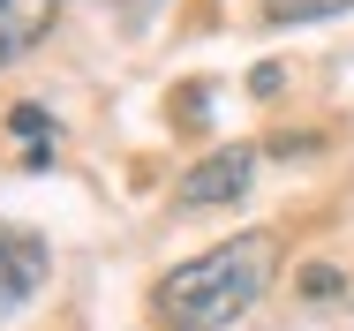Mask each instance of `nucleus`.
I'll return each mask as SVG.
<instances>
[{
	"label": "nucleus",
	"mask_w": 354,
	"mask_h": 331,
	"mask_svg": "<svg viewBox=\"0 0 354 331\" xmlns=\"http://www.w3.org/2000/svg\"><path fill=\"white\" fill-rule=\"evenodd\" d=\"M53 8H61V0H0V68L23 61V53L53 30Z\"/></svg>",
	"instance_id": "20e7f679"
},
{
	"label": "nucleus",
	"mask_w": 354,
	"mask_h": 331,
	"mask_svg": "<svg viewBox=\"0 0 354 331\" xmlns=\"http://www.w3.org/2000/svg\"><path fill=\"white\" fill-rule=\"evenodd\" d=\"M354 0H264V23H324V15H347Z\"/></svg>",
	"instance_id": "423d86ee"
},
{
	"label": "nucleus",
	"mask_w": 354,
	"mask_h": 331,
	"mask_svg": "<svg viewBox=\"0 0 354 331\" xmlns=\"http://www.w3.org/2000/svg\"><path fill=\"white\" fill-rule=\"evenodd\" d=\"M46 271H53V249L38 241V234H15V226H0V324L46 286Z\"/></svg>",
	"instance_id": "7ed1b4c3"
},
{
	"label": "nucleus",
	"mask_w": 354,
	"mask_h": 331,
	"mask_svg": "<svg viewBox=\"0 0 354 331\" xmlns=\"http://www.w3.org/2000/svg\"><path fill=\"white\" fill-rule=\"evenodd\" d=\"M249 173H257V151H249V143H226V151H212L204 166H189V173H181L174 211H218V203L249 196Z\"/></svg>",
	"instance_id": "f03ea898"
},
{
	"label": "nucleus",
	"mask_w": 354,
	"mask_h": 331,
	"mask_svg": "<svg viewBox=\"0 0 354 331\" xmlns=\"http://www.w3.org/2000/svg\"><path fill=\"white\" fill-rule=\"evenodd\" d=\"M272 271H279V241L272 234H234V241H218L204 256L174 264L158 278L151 309H158L166 331H226V324H241L264 301Z\"/></svg>",
	"instance_id": "f257e3e1"
},
{
	"label": "nucleus",
	"mask_w": 354,
	"mask_h": 331,
	"mask_svg": "<svg viewBox=\"0 0 354 331\" xmlns=\"http://www.w3.org/2000/svg\"><path fill=\"white\" fill-rule=\"evenodd\" d=\"M8 135L23 143V166H46V158H53V121H46V106H15V113H8Z\"/></svg>",
	"instance_id": "39448f33"
},
{
	"label": "nucleus",
	"mask_w": 354,
	"mask_h": 331,
	"mask_svg": "<svg viewBox=\"0 0 354 331\" xmlns=\"http://www.w3.org/2000/svg\"><path fill=\"white\" fill-rule=\"evenodd\" d=\"M301 294H317V301H332V294H339V271H324V264H317V271H301Z\"/></svg>",
	"instance_id": "0eeeda50"
},
{
	"label": "nucleus",
	"mask_w": 354,
	"mask_h": 331,
	"mask_svg": "<svg viewBox=\"0 0 354 331\" xmlns=\"http://www.w3.org/2000/svg\"><path fill=\"white\" fill-rule=\"evenodd\" d=\"M279 83H286V75H279V61H264V68H257V75H249V91H257V98H272Z\"/></svg>",
	"instance_id": "6e6552de"
}]
</instances>
